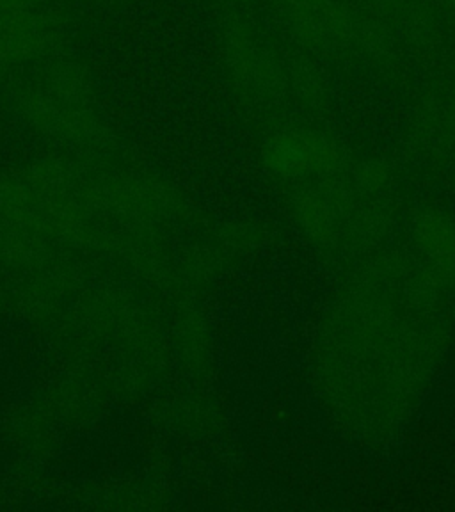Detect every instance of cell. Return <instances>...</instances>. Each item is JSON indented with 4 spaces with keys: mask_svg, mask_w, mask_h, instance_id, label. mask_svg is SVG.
Listing matches in <instances>:
<instances>
[{
    "mask_svg": "<svg viewBox=\"0 0 455 512\" xmlns=\"http://www.w3.org/2000/svg\"><path fill=\"white\" fill-rule=\"evenodd\" d=\"M41 0H0V16L24 13L40 8Z\"/></svg>",
    "mask_w": 455,
    "mask_h": 512,
    "instance_id": "9",
    "label": "cell"
},
{
    "mask_svg": "<svg viewBox=\"0 0 455 512\" xmlns=\"http://www.w3.org/2000/svg\"><path fill=\"white\" fill-rule=\"evenodd\" d=\"M360 180L365 185H381L386 180V171L377 164L365 166L360 171Z\"/></svg>",
    "mask_w": 455,
    "mask_h": 512,
    "instance_id": "10",
    "label": "cell"
},
{
    "mask_svg": "<svg viewBox=\"0 0 455 512\" xmlns=\"http://www.w3.org/2000/svg\"><path fill=\"white\" fill-rule=\"evenodd\" d=\"M22 112L34 130L75 146H100L107 139L104 121L88 105L61 104L47 91L25 96Z\"/></svg>",
    "mask_w": 455,
    "mask_h": 512,
    "instance_id": "2",
    "label": "cell"
},
{
    "mask_svg": "<svg viewBox=\"0 0 455 512\" xmlns=\"http://www.w3.org/2000/svg\"><path fill=\"white\" fill-rule=\"evenodd\" d=\"M0 68H2V64H0Z\"/></svg>",
    "mask_w": 455,
    "mask_h": 512,
    "instance_id": "13",
    "label": "cell"
},
{
    "mask_svg": "<svg viewBox=\"0 0 455 512\" xmlns=\"http://www.w3.org/2000/svg\"><path fill=\"white\" fill-rule=\"evenodd\" d=\"M354 38H358L361 48L367 52L368 56L376 59L388 56L392 50V36L384 27L374 22L356 27Z\"/></svg>",
    "mask_w": 455,
    "mask_h": 512,
    "instance_id": "8",
    "label": "cell"
},
{
    "mask_svg": "<svg viewBox=\"0 0 455 512\" xmlns=\"http://www.w3.org/2000/svg\"><path fill=\"white\" fill-rule=\"evenodd\" d=\"M224 2H230V4H248L251 0H224Z\"/></svg>",
    "mask_w": 455,
    "mask_h": 512,
    "instance_id": "11",
    "label": "cell"
},
{
    "mask_svg": "<svg viewBox=\"0 0 455 512\" xmlns=\"http://www.w3.org/2000/svg\"><path fill=\"white\" fill-rule=\"evenodd\" d=\"M265 166L281 178L331 175L342 168L344 155L328 136L310 128H287L276 132L264 144Z\"/></svg>",
    "mask_w": 455,
    "mask_h": 512,
    "instance_id": "1",
    "label": "cell"
},
{
    "mask_svg": "<svg viewBox=\"0 0 455 512\" xmlns=\"http://www.w3.org/2000/svg\"><path fill=\"white\" fill-rule=\"evenodd\" d=\"M56 20L36 8L0 16V64H27L47 54L54 41Z\"/></svg>",
    "mask_w": 455,
    "mask_h": 512,
    "instance_id": "5",
    "label": "cell"
},
{
    "mask_svg": "<svg viewBox=\"0 0 455 512\" xmlns=\"http://www.w3.org/2000/svg\"><path fill=\"white\" fill-rule=\"evenodd\" d=\"M164 200L162 187L146 180L123 178L112 180L111 184L95 189L89 194V201L100 203L114 214L136 216L155 208Z\"/></svg>",
    "mask_w": 455,
    "mask_h": 512,
    "instance_id": "6",
    "label": "cell"
},
{
    "mask_svg": "<svg viewBox=\"0 0 455 512\" xmlns=\"http://www.w3.org/2000/svg\"><path fill=\"white\" fill-rule=\"evenodd\" d=\"M223 40L226 66L242 88L260 95H280L285 88L283 68L256 43L246 25L233 20L226 25Z\"/></svg>",
    "mask_w": 455,
    "mask_h": 512,
    "instance_id": "4",
    "label": "cell"
},
{
    "mask_svg": "<svg viewBox=\"0 0 455 512\" xmlns=\"http://www.w3.org/2000/svg\"><path fill=\"white\" fill-rule=\"evenodd\" d=\"M45 91L61 104L84 105L91 95V80L79 63L59 61L48 70Z\"/></svg>",
    "mask_w": 455,
    "mask_h": 512,
    "instance_id": "7",
    "label": "cell"
},
{
    "mask_svg": "<svg viewBox=\"0 0 455 512\" xmlns=\"http://www.w3.org/2000/svg\"><path fill=\"white\" fill-rule=\"evenodd\" d=\"M280 8L288 29L315 52L354 40L356 24L340 0H280Z\"/></svg>",
    "mask_w": 455,
    "mask_h": 512,
    "instance_id": "3",
    "label": "cell"
},
{
    "mask_svg": "<svg viewBox=\"0 0 455 512\" xmlns=\"http://www.w3.org/2000/svg\"><path fill=\"white\" fill-rule=\"evenodd\" d=\"M445 4H447V8L452 9V11H455V0H445Z\"/></svg>",
    "mask_w": 455,
    "mask_h": 512,
    "instance_id": "12",
    "label": "cell"
}]
</instances>
